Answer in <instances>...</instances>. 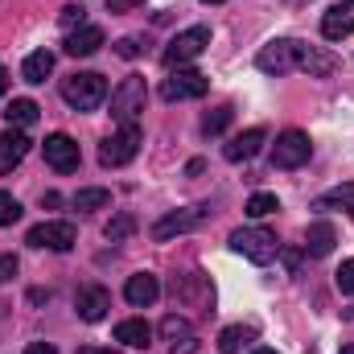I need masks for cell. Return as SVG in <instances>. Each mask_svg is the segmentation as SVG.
Masks as SVG:
<instances>
[{
    "instance_id": "obj_27",
    "label": "cell",
    "mask_w": 354,
    "mask_h": 354,
    "mask_svg": "<svg viewBox=\"0 0 354 354\" xmlns=\"http://www.w3.org/2000/svg\"><path fill=\"white\" fill-rule=\"evenodd\" d=\"M330 206H342V210H351V218H354V185L330 189V194H322V198H317V210H330Z\"/></svg>"
},
{
    "instance_id": "obj_36",
    "label": "cell",
    "mask_w": 354,
    "mask_h": 354,
    "mask_svg": "<svg viewBox=\"0 0 354 354\" xmlns=\"http://www.w3.org/2000/svg\"><path fill=\"white\" fill-rule=\"evenodd\" d=\"M17 276V256H0V280H12Z\"/></svg>"
},
{
    "instance_id": "obj_2",
    "label": "cell",
    "mask_w": 354,
    "mask_h": 354,
    "mask_svg": "<svg viewBox=\"0 0 354 354\" xmlns=\"http://www.w3.org/2000/svg\"><path fill=\"white\" fill-rule=\"evenodd\" d=\"M231 252H239V256L252 260V264H272L276 252H280V239H276L268 227H239V231L231 235Z\"/></svg>"
},
{
    "instance_id": "obj_10",
    "label": "cell",
    "mask_w": 354,
    "mask_h": 354,
    "mask_svg": "<svg viewBox=\"0 0 354 354\" xmlns=\"http://www.w3.org/2000/svg\"><path fill=\"white\" fill-rule=\"evenodd\" d=\"M202 218H206V210H202V206L169 210V214H161V218L153 223V239H157V243H169V239H177V235H185V231L202 227Z\"/></svg>"
},
{
    "instance_id": "obj_21",
    "label": "cell",
    "mask_w": 354,
    "mask_h": 354,
    "mask_svg": "<svg viewBox=\"0 0 354 354\" xmlns=\"http://www.w3.org/2000/svg\"><path fill=\"white\" fill-rule=\"evenodd\" d=\"M334 243H338V231H334V223H326V218H317V223L309 227V235H305V252H309V256H330Z\"/></svg>"
},
{
    "instance_id": "obj_13",
    "label": "cell",
    "mask_w": 354,
    "mask_h": 354,
    "mask_svg": "<svg viewBox=\"0 0 354 354\" xmlns=\"http://www.w3.org/2000/svg\"><path fill=\"white\" fill-rule=\"evenodd\" d=\"M107 309H111V292H107L103 284H83V288L75 292V313H79L83 322H103Z\"/></svg>"
},
{
    "instance_id": "obj_29",
    "label": "cell",
    "mask_w": 354,
    "mask_h": 354,
    "mask_svg": "<svg viewBox=\"0 0 354 354\" xmlns=\"http://www.w3.org/2000/svg\"><path fill=\"white\" fill-rule=\"evenodd\" d=\"M272 210H280V198H276V194H252V198H248V214H252V218H268Z\"/></svg>"
},
{
    "instance_id": "obj_37",
    "label": "cell",
    "mask_w": 354,
    "mask_h": 354,
    "mask_svg": "<svg viewBox=\"0 0 354 354\" xmlns=\"http://www.w3.org/2000/svg\"><path fill=\"white\" fill-rule=\"evenodd\" d=\"M198 351V342H194V338H185V342H174V351L169 354H194Z\"/></svg>"
},
{
    "instance_id": "obj_1",
    "label": "cell",
    "mask_w": 354,
    "mask_h": 354,
    "mask_svg": "<svg viewBox=\"0 0 354 354\" xmlns=\"http://www.w3.org/2000/svg\"><path fill=\"white\" fill-rule=\"evenodd\" d=\"M62 99H66L75 111H95V107L107 99V79L95 75V71H79V75L62 79Z\"/></svg>"
},
{
    "instance_id": "obj_24",
    "label": "cell",
    "mask_w": 354,
    "mask_h": 354,
    "mask_svg": "<svg viewBox=\"0 0 354 354\" xmlns=\"http://www.w3.org/2000/svg\"><path fill=\"white\" fill-rule=\"evenodd\" d=\"M4 120H8V128H29L37 120V103L33 99H12L4 107Z\"/></svg>"
},
{
    "instance_id": "obj_28",
    "label": "cell",
    "mask_w": 354,
    "mask_h": 354,
    "mask_svg": "<svg viewBox=\"0 0 354 354\" xmlns=\"http://www.w3.org/2000/svg\"><path fill=\"white\" fill-rule=\"evenodd\" d=\"M132 231H136V218H132V214H115V218H111V223L103 227L107 243H124V239H128Z\"/></svg>"
},
{
    "instance_id": "obj_4",
    "label": "cell",
    "mask_w": 354,
    "mask_h": 354,
    "mask_svg": "<svg viewBox=\"0 0 354 354\" xmlns=\"http://www.w3.org/2000/svg\"><path fill=\"white\" fill-rule=\"evenodd\" d=\"M145 103H149V83L140 75H128L120 87L111 91V115L120 124H136V115L145 111Z\"/></svg>"
},
{
    "instance_id": "obj_14",
    "label": "cell",
    "mask_w": 354,
    "mask_h": 354,
    "mask_svg": "<svg viewBox=\"0 0 354 354\" xmlns=\"http://www.w3.org/2000/svg\"><path fill=\"white\" fill-rule=\"evenodd\" d=\"M354 33V0H334L330 12L322 17V37L326 41H342Z\"/></svg>"
},
{
    "instance_id": "obj_22",
    "label": "cell",
    "mask_w": 354,
    "mask_h": 354,
    "mask_svg": "<svg viewBox=\"0 0 354 354\" xmlns=\"http://www.w3.org/2000/svg\"><path fill=\"white\" fill-rule=\"evenodd\" d=\"M50 75H54V54H50V50H33V54L25 58V66H21V79L33 83V87L46 83Z\"/></svg>"
},
{
    "instance_id": "obj_33",
    "label": "cell",
    "mask_w": 354,
    "mask_h": 354,
    "mask_svg": "<svg viewBox=\"0 0 354 354\" xmlns=\"http://www.w3.org/2000/svg\"><path fill=\"white\" fill-rule=\"evenodd\" d=\"M338 288L346 292V297H354V260H342V268H338Z\"/></svg>"
},
{
    "instance_id": "obj_34",
    "label": "cell",
    "mask_w": 354,
    "mask_h": 354,
    "mask_svg": "<svg viewBox=\"0 0 354 354\" xmlns=\"http://www.w3.org/2000/svg\"><path fill=\"white\" fill-rule=\"evenodd\" d=\"M115 54H120V58H136V54H140V41H136V37H124V41L115 46Z\"/></svg>"
},
{
    "instance_id": "obj_19",
    "label": "cell",
    "mask_w": 354,
    "mask_h": 354,
    "mask_svg": "<svg viewBox=\"0 0 354 354\" xmlns=\"http://www.w3.org/2000/svg\"><path fill=\"white\" fill-rule=\"evenodd\" d=\"M115 342H124V346H132V351H149V346H153V326L140 322V317H128V322L115 326Z\"/></svg>"
},
{
    "instance_id": "obj_8",
    "label": "cell",
    "mask_w": 354,
    "mask_h": 354,
    "mask_svg": "<svg viewBox=\"0 0 354 354\" xmlns=\"http://www.w3.org/2000/svg\"><path fill=\"white\" fill-rule=\"evenodd\" d=\"M174 297L185 305V309L210 313V305H214V284H210L206 272H189V276H181V280L174 284Z\"/></svg>"
},
{
    "instance_id": "obj_20",
    "label": "cell",
    "mask_w": 354,
    "mask_h": 354,
    "mask_svg": "<svg viewBox=\"0 0 354 354\" xmlns=\"http://www.w3.org/2000/svg\"><path fill=\"white\" fill-rule=\"evenodd\" d=\"M25 153H29V140H25V132H4L0 136V174H12L21 161H25Z\"/></svg>"
},
{
    "instance_id": "obj_15",
    "label": "cell",
    "mask_w": 354,
    "mask_h": 354,
    "mask_svg": "<svg viewBox=\"0 0 354 354\" xmlns=\"http://www.w3.org/2000/svg\"><path fill=\"white\" fill-rule=\"evenodd\" d=\"M297 71H305L309 79H326V75L338 71V58L326 54L322 46H305V41H301V50H297Z\"/></svg>"
},
{
    "instance_id": "obj_17",
    "label": "cell",
    "mask_w": 354,
    "mask_h": 354,
    "mask_svg": "<svg viewBox=\"0 0 354 354\" xmlns=\"http://www.w3.org/2000/svg\"><path fill=\"white\" fill-rule=\"evenodd\" d=\"M124 297H128V305H136V309H149V305L161 297V284H157V276H153V272H136V276H128V284H124Z\"/></svg>"
},
{
    "instance_id": "obj_41",
    "label": "cell",
    "mask_w": 354,
    "mask_h": 354,
    "mask_svg": "<svg viewBox=\"0 0 354 354\" xmlns=\"http://www.w3.org/2000/svg\"><path fill=\"white\" fill-rule=\"evenodd\" d=\"M338 354H354V342H351V346H342V351H338Z\"/></svg>"
},
{
    "instance_id": "obj_16",
    "label": "cell",
    "mask_w": 354,
    "mask_h": 354,
    "mask_svg": "<svg viewBox=\"0 0 354 354\" xmlns=\"http://www.w3.org/2000/svg\"><path fill=\"white\" fill-rule=\"evenodd\" d=\"M264 140H268L264 128H248V132L231 136V145H223V157H227L231 165H239V161H252V157L264 149Z\"/></svg>"
},
{
    "instance_id": "obj_3",
    "label": "cell",
    "mask_w": 354,
    "mask_h": 354,
    "mask_svg": "<svg viewBox=\"0 0 354 354\" xmlns=\"http://www.w3.org/2000/svg\"><path fill=\"white\" fill-rule=\"evenodd\" d=\"M136 153H140V128H136V124H120V132H111V136L99 145V165H103V169H120V165H128Z\"/></svg>"
},
{
    "instance_id": "obj_39",
    "label": "cell",
    "mask_w": 354,
    "mask_h": 354,
    "mask_svg": "<svg viewBox=\"0 0 354 354\" xmlns=\"http://www.w3.org/2000/svg\"><path fill=\"white\" fill-rule=\"evenodd\" d=\"M4 91H8V71L0 66V99H4Z\"/></svg>"
},
{
    "instance_id": "obj_43",
    "label": "cell",
    "mask_w": 354,
    "mask_h": 354,
    "mask_svg": "<svg viewBox=\"0 0 354 354\" xmlns=\"http://www.w3.org/2000/svg\"><path fill=\"white\" fill-rule=\"evenodd\" d=\"M202 4H223V0H202Z\"/></svg>"
},
{
    "instance_id": "obj_25",
    "label": "cell",
    "mask_w": 354,
    "mask_h": 354,
    "mask_svg": "<svg viewBox=\"0 0 354 354\" xmlns=\"http://www.w3.org/2000/svg\"><path fill=\"white\" fill-rule=\"evenodd\" d=\"M111 206V189H99V185H87L75 194V210H107Z\"/></svg>"
},
{
    "instance_id": "obj_12",
    "label": "cell",
    "mask_w": 354,
    "mask_h": 354,
    "mask_svg": "<svg viewBox=\"0 0 354 354\" xmlns=\"http://www.w3.org/2000/svg\"><path fill=\"white\" fill-rule=\"evenodd\" d=\"M210 91V79L202 71H174L165 83H161V95L169 103H185V99H202Z\"/></svg>"
},
{
    "instance_id": "obj_5",
    "label": "cell",
    "mask_w": 354,
    "mask_h": 354,
    "mask_svg": "<svg viewBox=\"0 0 354 354\" xmlns=\"http://www.w3.org/2000/svg\"><path fill=\"white\" fill-rule=\"evenodd\" d=\"M25 243H29V248H41V252H71V248L79 243V231H75V223H66V218H50V223L29 227Z\"/></svg>"
},
{
    "instance_id": "obj_7",
    "label": "cell",
    "mask_w": 354,
    "mask_h": 354,
    "mask_svg": "<svg viewBox=\"0 0 354 354\" xmlns=\"http://www.w3.org/2000/svg\"><path fill=\"white\" fill-rule=\"evenodd\" d=\"M206 46H210V25H189V29H181L174 41H169L165 62H169V66H185V62L202 58Z\"/></svg>"
},
{
    "instance_id": "obj_35",
    "label": "cell",
    "mask_w": 354,
    "mask_h": 354,
    "mask_svg": "<svg viewBox=\"0 0 354 354\" xmlns=\"http://www.w3.org/2000/svg\"><path fill=\"white\" fill-rule=\"evenodd\" d=\"M145 0H107V12H132V8H140Z\"/></svg>"
},
{
    "instance_id": "obj_40",
    "label": "cell",
    "mask_w": 354,
    "mask_h": 354,
    "mask_svg": "<svg viewBox=\"0 0 354 354\" xmlns=\"http://www.w3.org/2000/svg\"><path fill=\"white\" fill-rule=\"evenodd\" d=\"M79 354H120V351H95V346H83Z\"/></svg>"
},
{
    "instance_id": "obj_18",
    "label": "cell",
    "mask_w": 354,
    "mask_h": 354,
    "mask_svg": "<svg viewBox=\"0 0 354 354\" xmlns=\"http://www.w3.org/2000/svg\"><path fill=\"white\" fill-rule=\"evenodd\" d=\"M99 46H103V29H99V25H79V29L66 33V46H62V50H66L71 58H91Z\"/></svg>"
},
{
    "instance_id": "obj_11",
    "label": "cell",
    "mask_w": 354,
    "mask_h": 354,
    "mask_svg": "<svg viewBox=\"0 0 354 354\" xmlns=\"http://www.w3.org/2000/svg\"><path fill=\"white\" fill-rule=\"evenodd\" d=\"M41 153H46V165H50L54 174H75V169H79V161H83L79 145H75L66 132H54V136H46Z\"/></svg>"
},
{
    "instance_id": "obj_26",
    "label": "cell",
    "mask_w": 354,
    "mask_h": 354,
    "mask_svg": "<svg viewBox=\"0 0 354 354\" xmlns=\"http://www.w3.org/2000/svg\"><path fill=\"white\" fill-rule=\"evenodd\" d=\"M161 338H165V342H185V338H194V326H189L181 313H169V317L161 322Z\"/></svg>"
},
{
    "instance_id": "obj_32",
    "label": "cell",
    "mask_w": 354,
    "mask_h": 354,
    "mask_svg": "<svg viewBox=\"0 0 354 354\" xmlns=\"http://www.w3.org/2000/svg\"><path fill=\"white\" fill-rule=\"evenodd\" d=\"M58 21H62L66 29H79V25H87V8H83V4H66V8L58 12Z\"/></svg>"
},
{
    "instance_id": "obj_6",
    "label": "cell",
    "mask_w": 354,
    "mask_h": 354,
    "mask_svg": "<svg viewBox=\"0 0 354 354\" xmlns=\"http://www.w3.org/2000/svg\"><path fill=\"white\" fill-rule=\"evenodd\" d=\"M309 157H313V145H309V136L301 128H288V132L276 136V149H272V165L276 169H301Z\"/></svg>"
},
{
    "instance_id": "obj_30",
    "label": "cell",
    "mask_w": 354,
    "mask_h": 354,
    "mask_svg": "<svg viewBox=\"0 0 354 354\" xmlns=\"http://www.w3.org/2000/svg\"><path fill=\"white\" fill-rule=\"evenodd\" d=\"M227 124H231V107H214V111L202 120V132H206V136H218Z\"/></svg>"
},
{
    "instance_id": "obj_9",
    "label": "cell",
    "mask_w": 354,
    "mask_h": 354,
    "mask_svg": "<svg viewBox=\"0 0 354 354\" xmlns=\"http://www.w3.org/2000/svg\"><path fill=\"white\" fill-rule=\"evenodd\" d=\"M297 50H301V41H292V37L268 41L264 50L256 54V66L264 75H288V71H297Z\"/></svg>"
},
{
    "instance_id": "obj_31",
    "label": "cell",
    "mask_w": 354,
    "mask_h": 354,
    "mask_svg": "<svg viewBox=\"0 0 354 354\" xmlns=\"http://www.w3.org/2000/svg\"><path fill=\"white\" fill-rule=\"evenodd\" d=\"M17 218H21V202L8 189H0V227H12Z\"/></svg>"
},
{
    "instance_id": "obj_38",
    "label": "cell",
    "mask_w": 354,
    "mask_h": 354,
    "mask_svg": "<svg viewBox=\"0 0 354 354\" xmlns=\"http://www.w3.org/2000/svg\"><path fill=\"white\" fill-rule=\"evenodd\" d=\"M25 354H58V351H54L50 342H29V351H25Z\"/></svg>"
},
{
    "instance_id": "obj_42",
    "label": "cell",
    "mask_w": 354,
    "mask_h": 354,
    "mask_svg": "<svg viewBox=\"0 0 354 354\" xmlns=\"http://www.w3.org/2000/svg\"><path fill=\"white\" fill-rule=\"evenodd\" d=\"M252 354H276V351H268V346H260V351H252Z\"/></svg>"
},
{
    "instance_id": "obj_23",
    "label": "cell",
    "mask_w": 354,
    "mask_h": 354,
    "mask_svg": "<svg viewBox=\"0 0 354 354\" xmlns=\"http://www.w3.org/2000/svg\"><path fill=\"white\" fill-rule=\"evenodd\" d=\"M252 338H256V326H227V330L218 334V351L223 354H239Z\"/></svg>"
}]
</instances>
